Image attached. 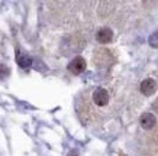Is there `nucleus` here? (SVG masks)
<instances>
[{
  "instance_id": "1",
  "label": "nucleus",
  "mask_w": 158,
  "mask_h": 156,
  "mask_svg": "<svg viewBox=\"0 0 158 156\" xmlns=\"http://www.w3.org/2000/svg\"><path fill=\"white\" fill-rule=\"evenodd\" d=\"M91 98H93V101H94L96 106H99V107H105V106H107L109 101H110V94L106 88H96V90L93 91Z\"/></svg>"
},
{
  "instance_id": "2",
  "label": "nucleus",
  "mask_w": 158,
  "mask_h": 156,
  "mask_svg": "<svg viewBox=\"0 0 158 156\" xmlns=\"http://www.w3.org/2000/svg\"><path fill=\"white\" fill-rule=\"evenodd\" d=\"M157 91V81L152 78H145L141 82V93L144 95H152Z\"/></svg>"
},
{
  "instance_id": "3",
  "label": "nucleus",
  "mask_w": 158,
  "mask_h": 156,
  "mask_svg": "<svg viewBox=\"0 0 158 156\" xmlns=\"http://www.w3.org/2000/svg\"><path fill=\"white\" fill-rule=\"evenodd\" d=\"M68 70H70L73 74H81V72L86 70V61H84V58L76 57L71 62H70Z\"/></svg>"
},
{
  "instance_id": "4",
  "label": "nucleus",
  "mask_w": 158,
  "mask_h": 156,
  "mask_svg": "<svg viewBox=\"0 0 158 156\" xmlns=\"http://www.w3.org/2000/svg\"><path fill=\"white\" fill-rule=\"evenodd\" d=\"M139 123H141L142 129L149 130V129H152L157 124V117L152 113H144L141 116V118H139Z\"/></svg>"
},
{
  "instance_id": "5",
  "label": "nucleus",
  "mask_w": 158,
  "mask_h": 156,
  "mask_svg": "<svg viewBox=\"0 0 158 156\" xmlns=\"http://www.w3.org/2000/svg\"><path fill=\"white\" fill-rule=\"evenodd\" d=\"M96 39H97V42H100V43H109L113 39V32L109 28H103L97 32Z\"/></svg>"
},
{
  "instance_id": "6",
  "label": "nucleus",
  "mask_w": 158,
  "mask_h": 156,
  "mask_svg": "<svg viewBox=\"0 0 158 156\" xmlns=\"http://www.w3.org/2000/svg\"><path fill=\"white\" fill-rule=\"evenodd\" d=\"M16 61H18V64H19L22 68H29L31 64H32L31 57L26 55V54H20V52H18V55H16Z\"/></svg>"
},
{
  "instance_id": "7",
  "label": "nucleus",
  "mask_w": 158,
  "mask_h": 156,
  "mask_svg": "<svg viewBox=\"0 0 158 156\" xmlns=\"http://www.w3.org/2000/svg\"><path fill=\"white\" fill-rule=\"evenodd\" d=\"M148 42H149V45H151L152 48H158V32H154L152 35L149 36Z\"/></svg>"
},
{
  "instance_id": "8",
  "label": "nucleus",
  "mask_w": 158,
  "mask_h": 156,
  "mask_svg": "<svg viewBox=\"0 0 158 156\" xmlns=\"http://www.w3.org/2000/svg\"><path fill=\"white\" fill-rule=\"evenodd\" d=\"M152 107H154V109H155V110H157V111H158V100H157V101H155V103L152 104Z\"/></svg>"
}]
</instances>
